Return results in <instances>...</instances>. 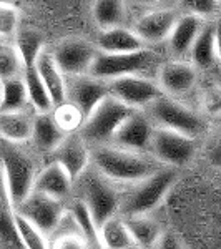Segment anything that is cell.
Here are the masks:
<instances>
[{"mask_svg":"<svg viewBox=\"0 0 221 249\" xmlns=\"http://www.w3.org/2000/svg\"><path fill=\"white\" fill-rule=\"evenodd\" d=\"M14 213H17L30 224H34L38 231H42L50 239L57 231L58 224L62 223L63 216L67 214V210L63 201L32 191V195L23 203H20Z\"/></svg>","mask_w":221,"mask_h":249,"instance_id":"9","label":"cell"},{"mask_svg":"<svg viewBox=\"0 0 221 249\" xmlns=\"http://www.w3.org/2000/svg\"><path fill=\"white\" fill-rule=\"evenodd\" d=\"M108 95L135 111L150 107L163 95L158 83L145 75H128L108 82Z\"/></svg>","mask_w":221,"mask_h":249,"instance_id":"10","label":"cell"},{"mask_svg":"<svg viewBox=\"0 0 221 249\" xmlns=\"http://www.w3.org/2000/svg\"><path fill=\"white\" fill-rule=\"evenodd\" d=\"M153 53L148 48L135 53H96L93 65L90 68V77L98 78L102 82H111V80L128 77V75H142L153 62Z\"/></svg>","mask_w":221,"mask_h":249,"instance_id":"7","label":"cell"},{"mask_svg":"<svg viewBox=\"0 0 221 249\" xmlns=\"http://www.w3.org/2000/svg\"><path fill=\"white\" fill-rule=\"evenodd\" d=\"M23 62L20 58L14 38H0V80L5 82L23 75Z\"/></svg>","mask_w":221,"mask_h":249,"instance_id":"30","label":"cell"},{"mask_svg":"<svg viewBox=\"0 0 221 249\" xmlns=\"http://www.w3.org/2000/svg\"><path fill=\"white\" fill-rule=\"evenodd\" d=\"M133 111L135 110L125 107L113 96L107 95L95 110L83 120L78 133L90 148L110 144L115 131Z\"/></svg>","mask_w":221,"mask_h":249,"instance_id":"5","label":"cell"},{"mask_svg":"<svg viewBox=\"0 0 221 249\" xmlns=\"http://www.w3.org/2000/svg\"><path fill=\"white\" fill-rule=\"evenodd\" d=\"M23 83L27 88V96H29V105L35 113H52L54 110V102L50 98V93L43 85L42 78L38 77L35 67L25 68L23 70Z\"/></svg>","mask_w":221,"mask_h":249,"instance_id":"25","label":"cell"},{"mask_svg":"<svg viewBox=\"0 0 221 249\" xmlns=\"http://www.w3.org/2000/svg\"><path fill=\"white\" fill-rule=\"evenodd\" d=\"M37 168L34 160L15 144H7L0 155V175L12 208H17L34 191Z\"/></svg>","mask_w":221,"mask_h":249,"instance_id":"3","label":"cell"},{"mask_svg":"<svg viewBox=\"0 0 221 249\" xmlns=\"http://www.w3.org/2000/svg\"><path fill=\"white\" fill-rule=\"evenodd\" d=\"M54 161L67 170L74 181H77L92 164V148L80 133H68L54 151Z\"/></svg>","mask_w":221,"mask_h":249,"instance_id":"14","label":"cell"},{"mask_svg":"<svg viewBox=\"0 0 221 249\" xmlns=\"http://www.w3.org/2000/svg\"><path fill=\"white\" fill-rule=\"evenodd\" d=\"M145 110L155 128L173 130L190 136V138H196L204 130V122L202 116L176 100L170 98L168 95H162L160 98H156Z\"/></svg>","mask_w":221,"mask_h":249,"instance_id":"6","label":"cell"},{"mask_svg":"<svg viewBox=\"0 0 221 249\" xmlns=\"http://www.w3.org/2000/svg\"><path fill=\"white\" fill-rule=\"evenodd\" d=\"M178 173L175 168L162 166L151 176L142 181L130 184L120 199V216H142L150 214L163 201L166 193L175 184Z\"/></svg>","mask_w":221,"mask_h":249,"instance_id":"2","label":"cell"},{"mask_svg":"<svg viewBox=\"0 0 221 249\" xmlns=\"http://www.w3.org/2000/svg\"><path fill=\"white\" fill-rule=\"evenodd\" d=\"M148 151L158 163L166 164L168 168H178L191 161L196 151V143L195 138L178 131L155 128Z\"/></svg>","mask_w":221,"mask_h":249,"instance_id":"8","label":"cell"},{"mask_svg":"<svg viewBox=\"0 0 221 249\" xmlns=\"http://www.w3.org/2000/svg\"><path fill=\"white\" fill-rule=\"evenodd\" d=\"M92 166L110 183L128 186L148 178L162 168L150 156L122 150L111 144L92 148Z\"/></svg>","mask_w":221,"mask_h":249,"instance_id":"1","label":"cell"},{"mask_svg":"<svg viewBox=\"0 0 221 249\" xmlns=\"http://www.w3.org/2000/svg\"><path fill=\"white\" fill-rule=\"evenodd\" d=\"M14 43L25 68L35 67V62L45 50V40L42 34L32 29H18L14 37Z\"/></svg>","mask_w":221,"mask_h":249,"instance_id":"27","label":"cell"},{"mask_svg":"<svg viewBox=\"0 0 221 249\" xmlns=\"http://www.w3.org/2000/svg\"><path fill=\"white\" fill-rule=\"evenodd\" d=\"M0 105H2V80H0Z\"/></svg>","mask_w":221,"mask_h":249,"instance_id":"38","label":"cell"},{"mask_svg":"<svg viewBox=\"0 0 221 249\" xmlns=\"http://www.w3.org/2000/svg\"><path fill=\"white\" fill-rule=\"evenodd\" d=\"M188 5H190V14L198 15V17H202V18H203V15L211 14V12L216 9L215 7L216 3L210 2V0H191V2H188Z\"/></svg>","mask_w":221,"mask_h":249,"instance_id":"34","label":"cell"},{"mask_svg":"<svg viewBox=\"0 0 221 249\" xmlns=\"http://www.w3.org/2000/svg\"><path fill=\"white\" fill-rule=\"evenodd\" d=\"M213 161L216 164H221V143L215 148V151H213Z\"/></svg>","mask_w":221,"mask_h":249,"instance_id":"37","label":"cell"},{"mask_svg":"<svg viewBox=\"0 0 221 249\" xmlns=\"http://www.w3.org/2000/svg\"><path fill=\"white\" fill-rule=\"evenodd\" d=\"M35 111L32 108L22 111H0V140L7 144H23L32 140Z\"/></svg>","mask_w":221,"mask_h":249,"instance_id":"18","label":"cell"},{"mask_svg":"<svg viewBox=\"0 0 221 249\" xmlns=\"http://www.w3.org/2000/svg\"><path fill=\"white\" fill-rule=\"evenodd\" d=\"M123 219H125L131 239H133L135 246L138 249L155 248L156 244H158L160 238H162V234L165 232L158 221L150 218L148 214L127 216V218H123Z\"/></svg>","mask_w":221,"mask_h":249,"instance_id":"23","label":"cell"},{"mask_svg":"<svg viewBox=\"0 0 221 249\" xmlns=\"http://www.w3.org/2000/svg\"><path fill=\"white\" fill-rule=\"evenodd\" d=\"M203 27H204L203 18L198 17V15H193V14L180 15L178 22H176V25L171 30L170 37H168V43H170L171 52L175 55H178V57L190 53L193 43L198 38Z\"/></svg>","mask_w":221,"mask_h":249,"instance_id":"22","label":"cell"},{"mask_svg":"<svg viewBox=\"0 0 221 249\" xmlns=\"http://www.w3.org/2000/svg\"><path fill=\"white\" fill-rule=\"evenodd\" d=\"M92 15L102 32L125 25L127 7L120 0H98L92 7Z\"/></svg>","mask_w":221,"mask_h":249,"instance_id":"26","label":"cell"},{"mask_svg":"<svg viewBox=\"0 0 221 249\" xmlns=\"http://www.w3.org/2000/svg\"><path fill=\"white\" fill-rule=\"evenodd\" d=\"M18 30V10L10 3H0V38H14Z\"/></svg>","mask_w":221,"mask_h":249,"instance_id":"32","label":"cell"},{"mask_svg":"<svg viewBox=\"0 0 221 249\" xmlns=\"http://www.w3.org/2000/svg\"><path fill=\"white\" fill-rule=\"evenodd\" d=\"M98 234L105 249H135V243L130 236L125 219L120 214L107 219L98 228Z\"/></svg>","mask_w":221,"mask_h":249,"instance_id":"24","label":"cell"},{"mask_svg":"<svg viewBox=\"0 0 221 249\" xmlns=\"http://www.w3.org/2000/svg\"><path fill=\"white\" fill-rule=\"evenodd\" d=\"M14 228L20 246L23 249H50V241L47 236L17 213H14Z\"/></svg>","mask_w":221,"mask_h":249,"instance_id":"31","label":"cell"},{"mask_svg":"<svg viewBox=\"0 0 221 249\" xmlns=\"http://www.w3.org/2000/svg\"><path fill=\"white\" fill-rule=\"evenodd\" d=\"M35 70L38 77L42 78L43 85L50 93V98L54 102V107H62L67 100V78L60 71V68L55 63L50 50H43L38 60L35 62Z\"/></svg>","mask_w":221,"mask_h":249,"instance_id":"19","label":"cell"},{"mask_svg":"<svg viewBox=\"0 0 221 249\" xmlns=\"http://www.w3.org/2000/svg\"><path fill=\"white\" fill-rule=\"evenodd\" d=\"M108 95V83L90 75L67 78V100L65 103L72 105L85 120L96 105Z\"/></svg>","mask_w":221,"mask_h":249,"instance_id":"12","label":"cell"},{"mask_svg":"<svg viewBox=\"0 0 221 249\" xmlns=\"http://www.w3.org/2000/svg\"><path fill=\"white\" fill-rule=\"evenodd\" d=\"M155 249H183V246H182V241L176 238L173 232L165 231Z\"/></svg>","mask_w":221,"mask_h":249,"instance_id":"35","label":"cell"},{"mask_svg":"<svg viewBox=\"0 0 221 249\" xmlns=\"http://www.w3.org/2000/svg\"><path fill=\"white\" fill-rule=\"evenodd\" d=\"M77 181H80V191H82L80 201L87 206L96 228L118 214L122 193L116 190L113 183L103 178L92 164Z\"/></svg>","mask_w":221,"mask_h":249,"instance_id":"4","label":"cell"},{"mask_svg":"<svg viewBox=\"0 0 221 249\" xmlns=\"http://www.w3.org/2000/svg\"><path fill=\"white\" fill-rule=\"evenodd\" d=\"M180 15L175 9H158L142 15L135 23L133 32L143 40L145 45L168 40Z\"/></svg>","mask_w":221,"mask_h":249,"instance_id":"15","label":"cell"},{"mask_svg":"<svg viewBox=\"0 0 221 249\" xmlns=\"http://www.w3.org/2000/svg\"><path fill=\"white\" fill-rule=\"evenodd\" d=\"M215 50H216V60L221 63V22L215 25Z\"/></svg>","mask_w":221,"mask_h":249,"instance_id":"36","label":"cell"},{"mask_svg":"<svg viewBox=\"0 0 221 249\" xmlns=\"http://www.w3.org/2000/svg\"><path fill=\"white\" fill-rule=\"evenodd\" d=\"M50 249H87V246L80 232H70V234L55 236Z\"/></svg>","mask_w":221,"mask_h":249,"instance_id":"33","label":"cell"},{"mask_svg":"<svg viewBox=\"0 0 221 249\" xmlns=\"http://www.w3.org/2000/svg\"><path fill=\"white\" fill-rule=\"evenodd\" d=\"M196 67L193 63L175 60L163 63L158 71V87L163 95H182L196 83Z\"/></svg>","mask_w":221,"mask_h":249,"instance_id":"16","label":"cell"},{"mask_svg":"<svg viewBox=\"0 0 221 249\" xmlns=\"http://www.w3.org/2000/svg\"><path fill=\"white\" fill-rule=\"evenodd\" d=\"M98 53L93 43L83 38H65L52 52L55 63L65 78L82 77L90 73L95 57Z\"/></svg>","mask_w":221,"mask_h":249,"instance_id":"11","label":"cell"},{"mask_svg":"<svg viewBox=\"0 0 221 249\" xmlns=\"http://www.w3.org/2000/svg\"><path fill=\"white\" fill-rule=\"evenodd\" d=\"M68 133L58 124L52 113H37L34 122L32 140L35 148L43 153H54Z\"/></svg>","mask_w":221,"mask_h":249,"instance_id":"21","label":"cell"},{"mask_svg":"<svg viewBox=\"0 0 221 249\" xmlns=\"http://www.w3.org/2000/svg\"><path fill=\"white\" fill-rule=\"evenodd\" d=\"M74 183L75 181L72 179V176L68 175L65 168L52 161L37 173L34 191L65 203V199L72 195Z\"/></svg>","mask_w":221,"mask_h":249,"instance_id":"17","label":"cell"},{"mask_svg":"<svg viewBox=\"0 0 221 249\" xmlns=\"http://www.w3.org/2000/svg\"><path fill=\"white\" fill-rule=\"evenodd\" d=\"M191 60L193 65L200 68H208L213 65L216 60V50H215V25H204L203 30L200 32L198 38L195 40L191 47Z\"/></svg>","mask_w":221,"mask_h":249,"instance_id":"28","label":"cell"},{"mask_svg":"<svg viewBox=\"0 0 221 249\" xmlns=\"http://www.w3.org/2000/svg\"><path fill=\"white\" fill-rule=\"evenodd\" d=\"M95 47L100 53L110 55L135 53V52L147 48L143 40L135 34L133 29H127V27H118V29L102 32Z\"/></svg>","mask_w":221,"mask_h":249,"instance_id":"20","label":"cell"},{"mask_svg":"<svg viewBox=\"0 0 221 249\" xmlns=\"http://www.w3.org/2000/svg\"><path fill=\"white\" fill-rule=\"evenodd\" d=\"M153 123L143 111H133L115 131L110 144L133 153H145L153 136Z\"/></svg>","mask_w":221,"mask_h":249,"instance_id":"13","label":"cell"},{"mask_svg":"<svg viewBox=\"0 0 221 249\" xmlns=\"http://www.w3.org/2000/svg\"><path fill=\"white\" fill-rule=\"evenodd\" d=\"M30 108L27 88L22 77L2 82V105L0 111H22Z\"/></svg>","mask_w":221,"mask_h":249,"instance_id":"29","label":"cell"}]
</instances>
